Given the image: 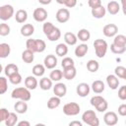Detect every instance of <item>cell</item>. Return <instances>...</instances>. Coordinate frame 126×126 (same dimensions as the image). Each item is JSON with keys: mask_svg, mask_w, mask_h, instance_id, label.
<instances>
[{"mask_svg": "<svg viewBox=\"0 0 126 126\" xmlns=\"http://www.w3.org/2000/svg\"><path fill=\"white\" fill-rule=\"evenodd\" d=\"M103 120H104V123L108 126H113L117 123L118 121V118H117V115L115 112L113 111H108L104 114L103 116Z\"/></svg>", "mask_w": 126, "mask_h": 126, "instance_id": "52a82bcc", "label": "cell"}, {"mask_svg": "<svg viewBox=\"0 0 126 126\" xmlns=\"http://www.w3.org/2000/svg\"><path fill=\"white\" fill-rule=\"evenodd\" d=\"M118 113L121 115V116H126V104H121L119 105L118 107Z\"/></svg>", "mask_w": 126, "mask_h": 126, "instance_id": "f5cc1de1", "label": "cell"}, {"mask_svg": "<svg viewBox=\"0 0 126 126\" xmlns=\"http://www.w3.org/2000/svg\"><path fill=\"white\" fill-rule=\"evenodd\" d=\"M125 88H126V86H125Z\"/></svg>", "mask_w": 126, "mask_h": 126, "instance_id": "6125c7cd", "label": "cell"}, {"mask_svg": "<svg viewBox=\"0 0 126 126\" xmlns=\"http://www.w3.org/2000/svg\"><path fill=\"white\" fill-rule=\"evenodd\" d=\"M76 68L74 66L72 67H69V68H65L63 70V77L66 79V80H73L76 76Z\"/></svg>", "mask_w": 126, "mask_h": 126, "instance_id": "9a60e30c", "label": "cell"}, {"mask_svg": "<svg viewBox=\"0 0 126 126\" xmlns=\"http://www.w3.org/2000/svg\"><path fill=\"white\" fill-rule=\"evenodd\" d=\"M102 99H104L102 96H100V95H94V96H93V97L91 98V104L95 107Z\"/></svg>", "mask_w": 126, "mask_h": 126, "instance_id": "7dc6e473", "label": "cell"}, {"mask_svg": "<svg viewBox=\"0 0 126 126\" xmlns=\"http://www.w3.org/2000/svg\"><path fill=\"white\" fill-rule=\"evenodd\" d=\"M118 32V28L116 25L114 24H108L106 26L103 27V30H102V32L105 36L107 37H112L114 36Z\"/></svg>", "mask_w": 126, "mask_h": 126, "instance_id": "ba28073f", "label": "cell"}, {"mask_svg": "<svg viewBox=\"0 0 126 126\" xmlns=\"http://www.w3.org/2000/svg\"><path fill=\"white\" fill-rule=\"evenodd\" d=\"M56 27L52 24V23H50V22H46V23H44L43 24V32H44V34L47 36V35H49L52 32H53V30L55 29Z\"/></svg>", "mask_w": 126, "mask_h": 126, "instance_id": "836d02e7", "label": "cell"}, {"mask_svg": "<svg viewBox=\"0 0 126 126\" xmlns=\"http://www.w3.org/2000/svg\"><path fill=\"white\" fill-rule=\"evenodd\" d=\"M26 46H27V49L32 50V52H36V43H35V39H32V38L28 39L27 42H26Z\"/></svg>", "mask_w": 126, "mask_h": 126, "instance_id": "ab89813d", "label": "cell"}, {"mask_svg": "<svg viewBox=\"0 0 126 126\" xmlns=\"http://www.w3.org/2000/svg\"><path fill=\"white\" fill-rule=\"evenodd\" d=\"M69 125L70 126H82L83 124H82V122H80V121H72V122H70L69 123Z\"/></svg>", "mask_w": 126, "mask_h": 126, "instance_id": "db71d44e", "label": "cell"}, {"mask_svg": "<svg viewBox=\"0 0 126 126\" xmlns=\"http://www.w3.org/2000/svg\"><path fill=\"white\" fill-rule=\"evenodd\" d=\"M7 88H8L7 80H6L4 77H1V78H0V94H3L7 91Z\"/></svg>", "mask_w": 126, "mask_h": 126, "instance_id": "f6af8a7d", "label": "cell"}, {"mask_svg": "<svg viewBox=\"0 0 126 126\" xmlns=\"http://www.w3.org/2000/svg\"><path fill=\"white\" fill-rule=\"evenodd\" d=\"M61 65H62L63 69L72 67V66H74V60L72 58H70V57H65V58H63Z\"/></svg>", "mask_w": 126, "mask_h": 126, "instance_id": "60d3db41", "label": "cell"}, {"mask_svg": "<svg viewBox=\"0 0 126 126\" xmlns=\"http://www.w3.org/2000/svg\"><path fill=\"white\" fill-rule=\"evenodd\" d=\"M33 53L32 50H29V49H26L23 53H22V59L26 62V63H32L33 61Z\"/></svg>", "mask_w": 126, "mask_h": 126, "instance_id": "83f0119b", "label": "cell"}, {"mask_svg": "<svg viewBox=\"0 0 126 126\" xmlns=\"http://www.w3.org/2000/svg\"><path fill=\"white\" fill-rule=\"evenodd\" d=\"M77 37L81 40V41H88L91 37V33L87 29H82L78 32Z\"/></svg>", "mask_w": 126, "mask_h": 126, "instance_id": "cb8c5ba5", "label": "cell"}, {"mask_svg": "<svg viewBox=\"0 0 126 126\" xmlns=\"http://www.w3.org/2000/svg\"><path fill=\"white\" fill-rule=\"evenodd\" d=\"M120 10V6L116 1H110L107 4V11L111 15H116Z\"/></svg>", "mask_w": 126, "mask_h": 126, "instance_id": "ac0fdd59", "label": "cell"}, {"mask_svg": "<svg viewBox=\"0 0 126 126\" xmlns=\"http://www.w3.org/2000/svg\"><path fill=\"white\" fill-rule=\"evenodd\" d=\"M56 65H57V58L54 55L49 54L44 58V66L47 69H53Z\"/></svg>", "mask_w": 126, "mask_h": 126, "instance_id": "7c38bea8", "label": "cell"}, {"mask_svg": "<svg viewBox=\"0 0 126 126\" xmlns=\"http://www.w3.org/2000/svg\"><path fill=\"white\" fill-rule=\"evenodd\" d=\"M15 110L18 113H25L28 110V104L25 100H19L15 104Z\"/></svg>", "mask_w": 126, "mask_h": 126, "instance_id": "d4e9b609", "label": "cell"}, {"mask_svg": "<svg viewBox=\"0 0 126 126\" xmlns=\"http://www.w3.org/2000/svg\"><path fill=\"white\" fill-rule=\"evenodd\" d=\"M105 8L102 6V5H100V6H98V7H96V8H93L92 9V15L94 17V18H96V19H101V18H103L104 16H105Z\"/></svg>", "mask_w": 126, "mask_h": 126, "instance_id": "5bb4252c", "label": "cell"}, {"mask_svg": "<svg viewBox=\"0 0 126 126\" xmlns=\"http://www.w3.org/2000/svg\"><path fill=\"white\" fill-rule=\"evenodd\" d=\"M125 124H126V120H125Z\"/></svg>", "mask_w": 126, "mask_h": 126, "instance_id": "94428289", "label": "cell"}, {"mask_svg": "<svg viewBox=\"0 0 126 126\" xmlns=\"http://www.w3.org/2000/svg\"><path fill=\"white\" fill-rule=\"evenodd\" d=\"M107 107H108V104H107V101H106L105 99H102V100L95 106L96 110L99 111V112H103V111H105V110L107 109Z\"/></svg>", "mask_w": 126, "mask_h": 126, "instance_id": "ee69618b", "label": "cell"}, {"mask_svg": "<svg viewBox=\"0 0 126 126\" xmlns=\"http://www.w3.org/2000/svg\"><path fill=\"white\" fill-rule=\"evenodd\" d=\"M88 4H89V6L92 9L93 8H96V7H98V6L101 5V0H89Z\"/></svg>", "mask_w": 126, "mask_h": 126, "instance_id": "f907efd6", "label": "cell"}, {"mask_svg": "<svg viewBox=\"0 0 126 126\" xmlns=\"http://www.w3.org/2000/svg\"><path fill=\"white\" fill-rule=\"evenodd\" d=\"M118 97L122 100H125L126 99V88L125 86H122L119 91H118Z\"/></svg>", "mask_w": 126, "mask_h": 126, "instance_id": "681fc988", "label": "cell"}, {"mask_svg": "<svg viewBox=\"0 0 126 126\" xmlns=\"http://www.w3.org/2000/svg\"><path fill=\"white\" fill-rule=\"evenodd\" d=\"M70 19V12L68 11V9H65V8H62V9H59L56 13V20L61 23V24H64L66 23L68 20Z\"/></svg>", "mask_w": 126, "mask_h": 126, "instance_id": "8992f818", "label": "cell"}, {"mask_svg": "<svg viewBox=\"0 0 126 126\" xmlns=\"http://www.w3.org/2000/svg\"><path fill=\"white\" fill-rule=\"evenodd\" d=\"M55 52L58 56H65L68 53V47L65 43H59L57 44L56 48H55Z\"/></svg>", "mask_w": 126, "mask_h": 126, "instance_id": "4316f807", "label": "cell"}, {"mask_svg": "<svg viewBox=\"0 0 126 126\" xmlns=\"http://www.w3.org/2000/svg\"><path fill=\"white\" fill-rule=\"evenodd\" d=\"M121 4H122V10L124 15L126 16V0H121Z\"/></svg>", "mask_w": 126, "mask_h": 126, "instance_id": "11a10c76", "label": "cell"}, {"mask_svg": "<svg viewBox=\"0 0 126 126\" xmlns=\"http://www.w3.org/2000/svg\"><path fill=\"white\" fill-rule=\"evenodd\" d=\"M113 43L117 44V45H121V46H126V36L123 34H118L114 37Z\"/></svg>", "mask_w": 126, "mask_h": 126, "instance_id": "74e56055", "label": "cell"}, {"mask_svg": "<svg viewBox=\"0 0 126 126\" xmlns=\"http://www.w3.org/2000/svg\"><path fill=\"white\" fill-rule=\"evenodd\" d=\"M60 102H61V101H60V97H59V96H57V95L52 96V97H50V98L48 99V101H47V107H48L49 109H54V108H56V107L59 106Z\"/></svg>", "mask_w": 126, "mask_h": 126, "instance_id": "603a6c76", "label": "cell"}, {"mask_svg": "<svg viewBox=\"0 0 126 126\" xmlns=\"http://www.w3.org/2000/svg\"><path fill=\"white\" fill-rule=\"evenodd\" d=\"M87 52H88V45L85 44V43L80 44V45L77 46L76 49H75V55H76L77 57H84Z\"/></svg>", "mask_w": 126, "mask_h": 126, "instance_id": "7402d4cb", "label": "cell"}, {"mask_svg": "<svg viewBox=\"0 0 126 126\" xmlns=\"http://www.w3.org/2000/svg\"><path fill=\"white\" fill-rule=\"evenodd\" d=\"M63 112L66 114V115H69V116H74V115H77L79 114L80 112V105L76 102H69V103H66L64 106H63Z\"/></svg>", "mask_w": 126, "mask_h": 126, "instance_id": "277c9868", "label": "cell"}, {"mask_svg": "<svg viewBox=\"0 0 126 126\" xmlns=\"http://www.w3.org/2000/svg\"><path fill=\"white\" fill-rule=\"evenodd\" d=\"M14 15V8L11 5H3L0 7V19L2 21H7L11 19Z\"/></svg>", "mask_w": 126, "mask_h": 126, "instance_id": "5b68a950", "label": "cell"}, {"mask_svg": "<svg viewBox=\"0 0 126 126\" xmlns=\"http://www.w3.org/2000/svg\"><path fill=\"white\" fill-rule=\"evenodd\" d=\"M15 18H16V21H17L18 23H20V24L25 23V22L27 21V19H28V13H27L26 10H23V9L18 10V11L16 12Z\"/></svg>", "mask_w": 126, "mask_h": 126, "instance_id": "ffe728a7", "label": "cell"}, {"mask_svg": "<svg viewBox=\"0 0 126 126\" xmlns=\"http://www.w3.org/2000/svg\"><path fill=\"white\" fill-rule=\"evenodd\" d=\"M56 2H57L58 4H64L65 0H56Z\"/></svg>", "mask_w": 126, "mask_h": 126, "instance_id": "680465c9", "label": "cell"}, {"mask_svg": "<svg viewBox=\"0 0 126 126\" xmlns=\"http://www.w3.org/2000/svg\"><path fill=\"white\" fill-rule=\"evenodd\" d=\"M11 96L13 98H18L21 100L28 101L31 99V93L28 88H17L12 92Z\"/></svg>", "mask_w": 126, "mask_h": 126, "instance_id": "6da1fadb", "label": "cell"}, {"mask_svg": "<svg viewBox=\"0 0 126 126\" xmlns=\"http://www.w3.org/2000/svg\"><path fill=\"white\" fill-rule=\"evenodd\" d=\"M64 40H65V42L67 43V44H69V45H75L76 43H77V36L73 33V32H66L65 34H64Z\"/></svg>", "mask_w": 126, "mask_h": 126, "instance_id": "44dd1931", "label": "cell"}, {"mask_svg": "<svg viewBox=\"0 0 126 126\" xmlns=\"http://www.w3.org/2000/svg\"><path fill=\"white\" fill-rule=\"evenodd\" d=\"M44 72H45V68H44V66L41 65V64H36V65H34L33 68H32V74H33L34 76L40 77V76H42V75L44 74Z\"/></svg>", "mask_w": 126, "mask_h": 126, "instance_id": "1f68e13d", "label": "cell"}, {"mask_svg": "<svg viewBox=\"0 0 126 126\" xmlns=\"http://www.w3.org/2000/svg\"><path fill=\"white\" fill-rule=\"evenodd\" d=\"M51 1H52V0H38V2H39L40 4H42V5H47V4H49Z\"/></svg>", "mask_w": 126, "mask_h": 126, "instance_id": "6f0895ef", "label": "cell"}, {"mask_svg": "<svg viewBox=\"0 0 126 126\" xmlns=\"http://www.w3.org/2000/svg\"><path fill=\"white\" fill-rule=\"evenodd\" d=\"M82 119L86 124H89L91 126H98L99 121L98 118L96 117V114L93 110H87L83 113Z\"/></svg>", "mask_w": 126, "mask_h": 126, "instance_id": "3957f363", "label": "cell"}, {"mask_svg": "<svg viewBox=\"0 0 126 126\" xmlns=\"http://www.w3.org/2000/svg\"><path fill=\"white\" fill-rule=\"evenodd\" d=\"M10 115V112L6 108H1L0 109V121H5Z\"/></svg>", "mask_w": 126, "mask_h": 126, "instance_id": "c3c4849f", "label": "cell"}, {"mask_svg": "<svg viewBox=\"0 0 126 126\" xmlns=\"http://www.w3.org/2000/svg\"><path fill=\"white\" fill-rule=\"evenodd\" d=\"M11 52V47L8 43H1L0 44V57L6 58Z\"/></svg>", "mask_w": 126, "mask_h": 126, "instance_id": "484cf974", "label": "cell"}, {"mask_svg": "<svg viewBox=\"0 0 126 126\" xmlns=\"http://www.w3.org/2000/svg\"><path fill=\"white\" fill-rule=\"evenodd\" d=\"M9 33H10V27L7 24L2 23L0 25V35L5 36V35H8Z\"/></svg>", "mask_w": 126, "mask_h": 126, "instance_id": "b9f144b4", "label": "cell"}, {"mask_svg": "<svg viewBox=\"0 0 126 126\" xmlns=\"http://www.w3.org/2000/svg\"><path fill=\"white\" fill-rule=\"evenodd\" d=\"M53 93H54L55 95H57L59 97L64 96L66 94V93H67V88H66L65 84H63V83L56 84L54 86V88H53Z\"/></svg>", "mask_w": 126, "mask_h": 126, "instance_id": "30bf717a", "label": "cell"}, {"mask_svg": "<svg viewBox=\"0 0 126 126\" xmlns=\"http://www.w3.org/2000/svg\"><path fill=\"white\" fill-rule=\"evenodd\" d=\"M106 83L111 90H116L119 85V80L114 75H108L106 77Z\"/></svg>", "mask_w": 126, "mask_h": 126, "instance_id": "4fadbf2b", "label": "cell"}, {"mask_svg": "<svg viewBox=\"0 0 126 126\" xmlns=\"http://www.w3.org/2000/svg\"><path fill=\"white\" fill-rule=\"evenodd\" d=\"M98 68H99V64H98L97 61H95V60H89L88 61V63H87V69L90 72L94 73V72H96L98 70Z\"/></svg>", "mask_w": 126, "mask_h": 126, "instance_id": "f546056e", "label": "cell"}, {"mask_svg": "<svg viewBox=\"0 0 126 126\" xmlns=\"http://www.w3.org/2000/svg\"><path fill=\"white\" fill-rule=\"evenodd\" d=\"M76 4H77V0H65L64 2V5L68 8H73L76 6Z\"/></svg>", "mask_w": 126, "mask_h": 126, "instance_id": "816d5d0a", "label": "cell"}, {"mask_svg": "<svg viewBox=\"0 0 126 126\" xmlns=\"http://www.w3.org/2000/svg\"><path fill=\"white\" fill-rule=\"evenodd\" d=\"M9 80H10V82H11L12 84H14V85H19V84L22 82V76L19 74V72H17V73H15V74L11 75V76L9 77Z\"/></svg>", "mask_w": 126, "mask_h": 126, "instance_id": "f35d334b", "label": "cell"}, {"mask_svg": "<svg viewBox=\"0 0 126 126\" xmlns=\"http://www.w3.org/2000/svg\"><path fill=\"white\" fill-rule=\"evenodd\" d=\"M17 121H18L17 114L14 113V112H10L9 117L5 120V124H6V126H14L17 123Z\"/></svg>", "mask_w": 126, "mask_h": 126, "instance_id": "d6a6232c", "label": "cell"}, {"mask_svg": "<svg viewBox=\"0 0 126 126\" xmlns=\"http://www.w3.org/2000/svg\"><path fill=\"white\" fill-rule=\"evenodd\" d=\"M94 50H95V55L98 57V58H102L104 57L106 51H107V43L105 40L103 39H95L94 41Z\"/></svg>", "mask_w": 126, "mask_h": 126, "instance_id": "7a4b0ae2", "label": "cell"}, {"mask_svg": "<svg viewBox=\"0 0 126 126\" xmlns=\"http://www.w3.org/2000/svg\"><path fill=\"white\" fill-rule=\"evenodd\" d=\"M76 92L77 94L84 97V96H87L90 93V86L87 84V83H81L77 86V89H76Z\"/></svg>", "mask_w": 126, "mask_h": 126, "instance_id": "8fae6325", "label": "cell"}, {"mask_svg": "<svg viewBox=\"0 0 126 126\" xmlns=\"http://www.w3.org/2000/svg\"><path fill=\"white\" fill-rule=\"evenodd\" d=\"M123 79H125V80H126V73H125V75H124V78H123Z\"/></svg>", "mask_w": 126, "mask_h": 126, "instance_id": "91938a15", "label": "cell"}, {"mask_svg": "<svg viewBox=\"0 0 126 126\" xmlns=\"http://www.w3.org/2000/svg\"><path fill=\"white\" fill-rule=\"evenodd\" d=\"M39 87L43 91H48L52 87V80L48 78H42L39 81Z\"/></svg>", "mask_w": 126, "mask_h": 126, "instance_id": "f1b7e54d", "label": "cell"}, {"mask_svg": "<svg viewBox=\"0 0 126 126\" xmlns=\"http://www.w3.org/2000/svg\"><path fill=\"white\" fill-rule=\"evenodd\" d=\"M34 32V28L32 24H26L21 28V34L24 36H31Z\"/></svg>", "mask_w": 126, "mask_h": 126, "instance_id": "e0dca14e", "label": "cell"}, {"mask_svg": "<svg viewBox=\"0 0 126 126\" xmlns=\"http://www.w3.org/2000/svg\"><path fill=\"white\" fill-rule=\"evenodd\" d=\"M18 71H19L18 66L15 65V64H13V63L8 64V65L5 67V74H6V76H8V77H10L11 75L17 73Z\"/></svg>", "mask_w": 126, "mask_h": 126, "instance_id": "4dcf8cb0", "label": "cell"}, {"mask_svg": "<svg viewBox=\"0 0 126 126\" xmlns=\"http://www.w3.org/2000/svg\"><path fill=\"white\" fill-rule=\"evenodd\" d=\"M32 16H33V19L36 22H44L47 18V12L43 8H36L33 11Z\"/></svg>", "mask_w": 126, "mask_h": 126, "instance_id": "9c48e42d", "label": "cell"}, {"mask_svg": "<svg viewBox=\"0 0 126 126\" xmlns=\"http://www.w3.org/2000/svg\"><path fill=\"white\" fill-rule=\"evenodd\" d=\"M50 79L52 80V81H55V82H57V81H60L61 79H62V77H63V73H62V71H60V70H53V71H51V73H50Z\"/></svg>", "mask_w": 126, "mask_h": 126, "instance_id": "8d00e7d4", "label": "cell"}, {"mask_svg": "<svg viewBox=\"0 0 126 126\" xmlns=\"http://www.w3.org/2000/svg\"><path fill=\"white\" fill-rule=\"evenodd\" d=\"M25 86L29 90H34L37 87V80L33 76H29L25 79Z\"/></svg>", "mask_w": 126, "mask_h": 126, "instance_id": "2e32d148", "label": "cell"}, {"mask_svg": "<svg viewBox=\"0 0 126 126\" xmlns=\"http://www.w3.org/2000/svg\"><path fill=\"white\" fill-rule=\"evenodd\" d=\"M92 89L95 94H101L104 91V84L100 80H96L92 84Z\"/></svg>", "mask_w": 126, "mask_h": 126, "instance_id": "d6986e66", "label": "cell"}, {"mask_svg": "<svg viewBox=\"0 0 126 126\" xmlns=\"http://www.w3.org/2000/svg\"><path fill=\"white\" fill-rule=\"evenodd\" d=\"M115 75L119 78H124V75L126 73V68H124L123 66H117L115 68Z\"/></svg>", "mask_w": 126, "mask_h": 126, "instance_id": "bcb514c9", "label": "cell"}, {"mask_svg": "<svg viewBox=\"0 0 126 126\" xmlns=\"http://www.w3.org/2000/svg\"><path fill=\"white\" fill-rule=\"evenodd\" d=\"M110 50L115 54H122L125 52L126 46H121V45H117L115 43H112L110 45Z\"/></svg>", "mask_w": 126, "mask_h": 126, "instance_id": "d590c367", "label": "cell"}, {"mask_svg": "<svg viewBox=\"0 0 126 126\" xmlns=\"http://www.w3.org/2000/svg\"><path fill=\"white\" fill-rule=\"evenodd\" d=\"M36 43V52H43L45 50L46 44L42 39H35Z\"/></svg>", "mask_w": 126, "mask_h": 126, "instance_id": "7bdbcfd3", "label": "cell"}, {"mask_svg": "<svg viewBox=\"0 0 126 126\" xmlns=\"http://www.w3.org/2000/svg\"><path fill=\"white\" fill-rule=\"evenodd\" d=\"M30 125L31 124L28 121H21V122L18 123V126H30Z\"/></svg>", "mask_w": 126, "mask_h": 126, "instance_id": "9f6ffc18", "label": "cell"}, {"mask_svg": "<svg viewBox=\"0 0 126 126\" xmlns=\"http://www.w3.org/2000/svg\"><path fill=\"white\" fill-rule=\"evenodd\" d=\"M60 36H61V32H60V30H59L58 28H55V29L53 30V32H52L49 35H47V38H48L50 41H55V40H58V39L60 38Z\"/></svg>", "mask_w": 126, "mask_h": 126, "instance_id": "e575fe53", "label": "cell"}]
</instances>
